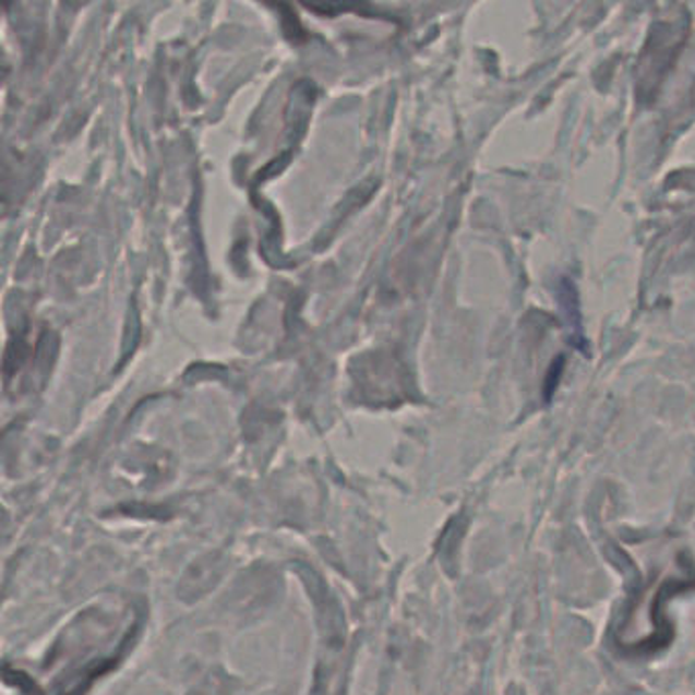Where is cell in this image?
I'll list each match as a JSON object with an SVG mask.
<instances>
[{
  "label": "cell",
  "instance_id": "6da1fadb",
  "mask_svg": "<svg viewBox=\"0 0 695 695\" xmlns=\"http://www.w3.org/2000/svg\"><path fill=\"white\" fill-rule=\"evenodd\" d=\"M695 589V563L690 553H680L671 567L650 584L634 602L616 631L620 649L633 655H655L667 649L675 628L667 616V602Z\"/></svg>",
  "mask_w": 695,
  "mask_h": 695
}]
</instances>
